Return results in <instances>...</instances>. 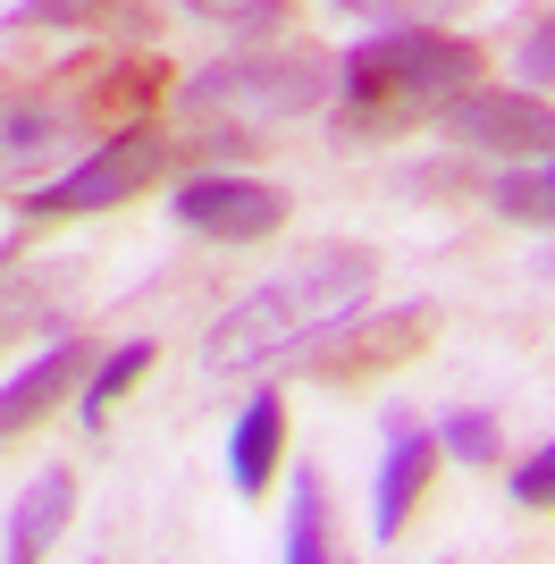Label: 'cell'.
I'll return each instance as SVG.
<instances>
[{
	"label": "cell",
	"mask_w": 555,
	"mask_h": 564,
	"mask_svg": "<svg viewBox=\"0 0 555 564\" xmlns=\"http://www.w3.org/2000/svg\"><path fill=\"white\" fill-rule=\"evenodd\" d=\"M370 286H379V261L362 245H320V253L286 261L278 279H261L253 295H236L203 329V371L244 379V371L286 362V354H312L328 329H346L353 312L370 304Z\"/></svg>",
	"instance_id": "6da1fadb"
},
{
	"label": "cell",
	"mask_w": 555,
	"mask_h": 564,
	"mask_svg": "<svg viewBox=\"0 0 555 564\" xmlns=\"http://www.w3.org/2000/svg\"><path fill=\"white\" fill-rule=\"evenodd\" d=\"M429 471H438V430H421L413 413H388V455H379V489H370V540H404Z\"/></svg>",
	"instance_id": "52a82bcc"
},
{
	"label": "cell",
	"mask_w": 555,
	"mask_h": 564,
	"mask_svg": "<svg viewBox=\"0 0 555 564\" xmlns=\"http://www.w3.org/2000/svg\"><path fill=\"white\" fill-rule=\"evenodd\" d=\"M85 362H92V346H85V329H59L34 362H25L9 388H0V438H18V430H34L51 413L59 397H76V379H85Z\"/></svg>",
	"instance_id": "30bf717a"
},
{
	"label": "cell",
	"mask_w": 555,
	"mask_h": 564,
	"mask_svg": "<svg viewBox=\"0 0 555 564\" xmlns=\"http://www.w3.org/2000/svg\"><path fill=\"white\" fill-rule=\"evenodd\" d=\"M68 514H76V471L68 464H43L34 480H25V497L9 506V531H0V556L9 564H34L59 531H68Z\"/></svg>",
	"instance_id": "8fae6325"
},
{
	"label": "cell",
	"mask_w": 555,
	"mask_h": 564,
	"mask_svg": "<svg viewBox=\"0 0 555 564\" xmlns=\"http://www.w3.org/2000/svg\"><path fill=\"white\" fill-rule=\"evenodd\" d=\"M278 455H286V397L261 388V397H244V413H236V430H228V480H236V497L270 489Z\"/></svg>",
	"instance_id": "7c38bea8"
},
{
	"label": "cell",
	"mask_w": 555,
	"mask_h": 564,
	"mask_svg": "<svg viewBox=\"0 0 555 564\" xmlns=\"http://www.w3.org/2000/svg\"><path fill=\"white\" fill-rule=\"evenodd\" d=\"M488 212L513 219V228H547L555 236V152L497 169V177H488Z\"/></svg>",
	"instance_id": "4fadbf2b"
},
{
	"label": "cell",
	"mask_w": 555,
	"mask_h": 564,
	"mask_svg": "<svg viewBox=\"0 0 555 564\" xmlns=\"http://www.w3.org/2000/svg\"><path fill=\"white\" fill-rule=\"evenodd\" d=\"M513 68H522V85H531V94H547V85H555V18L531 25V43H522V59H513Z\"/></svg>",
	"instance_id": "44dd1931"
},
{
	"label": "cell",
	"mask_w": 555,
	"mask_h": 564,
	"mask_svg": "<svg viewBox=\"0 0 555 564\" xmlns=\"http://www.w3.org/2000/svg\"><path fill=\"white\" fill-rule=\"evenodd\" d=\"M346 18H370V25H446L463 0H328Z\"/></svg>",
	"instance_id": "ac0fdd59"
},
{
	"label": "cell",
	"mask_w": 555,
	"mask_h": 564,
	"mask_svg": "<svg viewBox=\"0 0 555 564\" xmlns=\"http://www.w3.org/2000/svg\"><path fill=\"white\" fill-rule=\"evenodd\" d=\"M168 212H177V228L210 236V245H261V236L286 228V194L261 186V177H219V169H203V177H185V186L168 194Z\"/></svg>",
	"instance_id": "8992f818"
},
{
	"label": "cell",
	"mask_w": 555,
	"mask_h": 564,
	"mask_svg": "<svg viewBox=\"0 0 555 564\" xmlns=\"http://www.w3.org/2000/svg\"><path fill=\"white\" fill-rule=\"evenodd\" d=\"M438 127L463 152H505V161L555 152V101H538L531 85H463L438 110Z\"/></svg>",
	"instance_id": "5b68a950"
},
{
	"label": "cell",
	"mask_w": 555,
	"mask_h": 564,
	"mask_svg": "<svg viewBox=\"0 0 555 564\" xmlns=\"http://www.w3.org/2000/svg\"><path fill=\"white\" fill-rule=\"evenodd\" d=\"M421 337H429V304H404V312H388V321H362V312H353L346 329H328L320 346H312V371L320 379H370V371H388V362H404V354H421Z\"/></svg>",
	"instance_id": "ba28073f"
},
{
	"label": "cell",
	"mask_w": 555,
	"mask_h": 564,
	"mask_svg": "<svg viewBox=\"0 0 555 564\" xmlns=\"http://www.w3.org/2000/svg\"><path fill=\"white\" fill-rule=\"evenodd\" d=\"M438 455H455V464H497V455H505V430H497V413H480V404L446 413Z\"/></svg>",
	"instance_id": "e0dca14e"
},
{
	"label": "cell",
	"mask_w": 555,
	"mask_h": 564,
	"mask_svg": "<svg viewBox=\"0 0 555 564\" xmlns=\"http://www.w3.org/2000/svg\"><path fill=\"white\" fill-rule=\"evenodd\" d=\"M337 101V59L312 43H278V51H244V59H210L177 85V118L185 127H228V135H253V127H286V118H312Z\"/></svg>",
	"instance_id": "3957f363"
},
{
	"label": "cell",
	"mask_w": 555,
	"mask_h": 564,
	"mask_svg": "<svg viewBox=\"0 0 555 564\" xmlns=\"http://www.w3.org/2000/svg\"><path fill=\"white\" fill-rule=\"evenodd\" d=\"M152 362H161V346H152V337H127V346H110V354H101V362L85 371V397H76V422H85V430H101V422H110V404L127 397V388H135V379L152 371Z\"/></svg>",
	"instance_id": "5bb4252c"
},
{
	"label": "cell",
	"mask_w": 555,
	"mask_h": 564,
	"mask_svg": "<svg viewBox=\"0 0 555 564\" xmlns=\"http://www.w3.org/2000/svg\"><path fill=\"white\" fill-rule=\"evenodd\" d=\"M286 564H328V489L320 471L295 464V480H286Z\"/></svg>",
	"instance_id": "9a60e30c"
},
{
	"label": "cell",
	"mask_w": 555,
	"mask_h": 564,
	"mask_svg": "<svg viewBox=\"0 0 555 564\" xmlns=\"http://www.w3.org/2000/svg\"><path fill=\"white\" fill-rule=\"evenodd\" d=\"M68 152H76V110L34 101V94H0V186H34Z\"/></svg>",
	"instance_id": "9c48e42d"
},
{
	"label": "cell",
	"mask_w": 555,
	"mask_h": 564,
	"mask_svg": "<svg viewBox=\"0 0 555 564\" xmlns=\"http://www.w3.org/2000/svg\"><path fill=\"white\" fill-rule=\"evenodd\" d=\"M161 161H168V135H161V127H143V118H127L110 143H92V152L68 169V177H51L43 194H25V212H34V219L118 212L127 194H143L152 177H161Z\"/></svg>",
	"instance_id": "277c9868"
},
{
	"label": "cell",
	"mask_w": 555,
	"mask_h": 564,
	"mask_svg": "<svg viewBox=\"0 0 555 564\" xmlns=\"http://www.w3.org/2000/svg\"><path fill=\"white\" fill-rule=\"evenodd\" d=\"M9 25H59V34H92V25H127L143 34V0H18Z\"/></svg>",
	"instance_id": "2e32d148"
},
{
	"label": "cell",
	"mask_w": 555,
	"mask_h": 564,
	"mask_svg": "<svg viewBox=\"0 0 555 564\" xmlns=\"http://www.w3.org/2000/svg\"><path fill=\"white\" fill-rule=\"evenodd\" d=\"M513 506H555V438L531 464H513Z\"/></svg>",
	"instance_id": "ffe728a7"
},
{
	"label": "cell",
	"mask_w": 555,
	"mask_h": 564,
	"mask_svg": "<svg viewBox=\"0 0 555 564\" xmlns=\"http://www.w3.org/2000/svg\"><path fill=\"white\" fill-rule=\"evenodd\" d=\"M185 18H210V25H270L286 0H177Z\"/></svg>",
	"instance_id": "d6986e66"
},
{
	"label": "cell",
	"mask_w": 555,
	"mask_h": 564,
	"mask_svg": "<svg viewBox=\"0 0 555 564\" xmlns=\"http://www.w3.org/2000/svg\"><path fill=\"white\" fill-rule=\"evenodd\" d=\"M463 85H480V51L438 25H379L337 59V135H395L413 118H438Z\"/></svg>",
	"instance_id": "7a4b0ae2"
}]
</instances>
